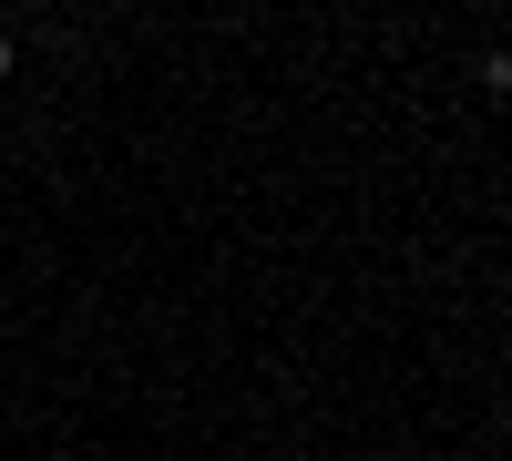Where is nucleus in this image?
<instances>
[{
	"mask_svg": "<svg viewBox=\"0 0 512 461\" xmlns=\"http://www.w3.org/2000/svg\"><path fill=\"white\" fill-rule=\"evenodd\" d=\"M0 72H11V31H0Z\"/></svg>",
	"mask_w": 512,
	"mask_h": 461,
	"instance_id": "nucleus-1",
	"label": "nucleus"
},
{
	"mask_svg": "<svg viewBox=\"0 0 512 461\" xmlns=\"http://www.w3.org/2000/svg\"><path fill=\"white\" fill-rule=\"evenodd\" d=\"M369 461H390V451H369Z\"/></svg>",
	"mask_w": 512,
	"mask_h": 461,
	"instance_id": "nucleus-2",
	"label": "nucleus"
}]
</instances>
